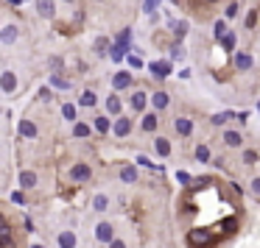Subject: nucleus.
Listing matches in <instances>:
<instances>
[{"mask_svg":"<svg viewBox=\"0 0 260 248\" xmlns=\"http://www.w3.org/2000/svg\"><path fill=\"white\" fill-rule=\"evenodd\" d=\"M188 240H191V246H210V243H213V234H210L207 229H193L191 234H188Z\"/></svg>","mask_w":260,"mask_h":248,"instance_id":"f257e3e1","label":"nucleus"},{"mask_svg":"<svg viewBox=\"0 0 260 248\" xmlns=\"http://www.w3.org/2000/svg\"><path fill=\"white\" fill-rule=\"evenodd\" d=\"M95 237H98L101 243H115V229H112V223H98V226H95Z\"/></svg>","mask_w":260,"mask_h":248,"instance_id":"f03ea898","label":"nucleus"},{"mask_svg":"<svg viewBox=\"0 0 260 248\" xmlns=\"http://www.w3.org/2000/svg\"><path fill=\"white\" fill-rule=\"evenodd\" d=\"M90 165H76V168L70 170V179L73 181H90Z\"/></svg>","mask_w":260,"mask_h":248,"instance_id":"7ed1b4c3","label":"nucleus"},{"mask_svg":"<svg viewBox=\"0 0 260 248\" xmlns=\"http://www.w3.org/2000/svg\"><path fill=\"white\" fill-rule=\"evenodd\" d=\"M112 87L115 90H129V87H132V76H129V73H115Z\"/></svg>","mask_w":260,"mask_h":248,"instance_id":"20e7f679","label":"nucleus"},{"mask_svg":"<svg viewBox=\"0 0 260 248\" xmlns=\"http://www.w3.org/2000/svg\"><path fill=\"white\" fill-rule=\"evenodd\" d=\"M151 73H154L157 78H168L171 76V62H154V64H151Z\"/></svg>","mask_w":260,"mask_h":248,"instance_id":"39448f33","label":"nucleus"},{"mask_svg":"<svg viewBox=\"0 0 260 248\" xmlns=\"http://www.w3.org/2000/svg\"><path fill=\"white\" fill-rule=\"evenodd\" d=\"M129 131H132V120H129V117H118V120H115V134L126 137Z\"/></svg>","mask_w":260,"mask_h":248,"instance_id":"423d86ee","label":"nucleus"},{"mask_svg":"<svg viewBox=\"0 0 260 248\" xmlns=\"http://www.w3.org/2000/svg\"><path fill=\"white\" fill-rule=\"evenodd\" d=\"M173 128H176V134L188 137V134L193 131V123L188 120V117H176V123H173Z\"/></svg>","mask_w":260,"mask_h":248,"instance_id":"0eeeda50","label":"nucleus"},{"mask_svg":"<svg viewBox=\"0 0 260 248\" xmlns=\"http://www.w3.org/2000/svg\"><path fill=\"white\" fill-rule=\"evenodd\" d=\"M14 87H17V76H14L12 70H6L3 73V92L9 95V92H14Z\"/></svg>","mask_w":260,"mask_h":248,"instance_id":"6e6552de","label":"nucleus"},{"mask_svg":"<svg viewBox=\"0 0 260 248\" xmlns=\"http://www.w3.org/2000/svg\"><path fill=\"white\" fill-rule=\"evenodd\" d=\"M36 12L51 20L53 17V0H36Z\"/></svg>","mask_w":260,"mask_h":248,"instance_id":"1a4fd4ad","label":"nucleus"},{"mask_svg":"<svg viewBox=\"0 0 260 248\" xmlns=\"http://www.w3.org/2000/svg\"><path fill=\"white\" fill-rule=\"evenodd\" d=\"M59 248H76V234L73 232H62L59 234Z\"/></svg>","mask_w":260,"mask_h":248,"instance_id":"9d476101","label":"nucleus"},{"mask_svg":"<svg viewBox=\"0 0 260 248\" xmlns=\"http://www.w3.org/2000/svg\"><path fill=\"white\" fill-rule=\"evenodd\" d=\"M14 39H17V28H14V25H6L3 34H0V42H3V45H12Z\"/></svg>","mask_w":260,"mask_h":248,"instance_id":"9b49d317","label":"nucleus"},{"mask_svg":"<svg viewBox=\"0 0 260 248\" xmlns=\"http://www.w3.org/2000/svg\"><path fill=\"white\" fill-rule=\"evenodd\" d=\"M129 103H132V109H135V112H143V109H146V92L137 90V92H135V98H132Z\"/></svg>","mask_w":260,"mask_h":248,"instance_id":"f8f14e48","label":"nucleus"},{"mask_svg":"<svg viewBox=\"0 0 260 248\" xmlns=\"http://www.w3.org/2000/svg\"><path fill=\"white\" fill-rule=\"evenodd\" d=\"M121 179H123L126 184H132V181H137V168H135V165H126V168L121 170Z\"/></svg>","mask_w":260,"mask_h":248,"instance_id":"ddd939ff","label":"nucleus"},{"mask_svg":"<svg viewBox=\"0 0 260 248\" xmlns=\"http://www.w3.org/2000/svg\"><path fill=\"white\" fill-rule=\"evenodd\" d=\"M20 134L28 137V140H34V137H36V125L31 123V120H23V123H20Z\"/></svg>","mask_w":260,"mask_h":248,"instance_id":"4468645a","label":"nucleus"},{"mask_svg":"<svg viewBox=\"0 0 260 248\" xmlns=\"http://www.w3.org/2000/svg\"><path fill=\"white\" fill-rule=\"evenodd\" d=\"M154 148H157L159 156H168V154H171V145H168V140H165V137H157V140H154Z\"/></svg>","mask_w":260,"mask_h":248,"instance_id":"2eb2a0df","label":"nucleus"},{"mask_svg":"<svg viewBox=\"0 0 260 248\" xmlns=\"http://www.w3.org/2000/svg\"><path fill=\"white\" fill-rule=\"evenodd\" d=\"M34 184H36V173L23 170V173H20V187H34Z\"/></svg>","mask_w":260,"mask_h":248,"instance_id":"dca6fc26","label":"nucleus"},{"mask_svg":"<svg viewBox=\"0 0 260 248\" xmlns=\"http://www.w3.org/2000/svg\"><path fill=\"white\" fill-rule=\"evenodd\" d=\"M151 103H154V109H165V106H168V92H157V95H154V98H151Z\"/></svg>","mask_w":260,"mask_h":248,"instance_id":"f3484780","label":"nucleus"},{"mask_svg":"<svg viewBox=\"0 0 260 248\" xmlns=\"http://www.w3.org/2000/svg\"><path fill=\"white\" fill-rule=\"evenodd\" d=\"M235 67L238 70H249V67H252V56H249V53H238V56H235Z\"/></svg>","mask_w":260,"mask_h":248,"instance_id":"a211bd4d","label":"nucleus"},{"mask_svg":"<svg viewBox=\"0 0 260 248\" xmlns=\"http://www.w3.org/2000/svg\"><path fill=\"white\" fill-rule=\"evenodd\" d=\"M106 206H109V198H106V195H95L92 209H95V212H106Z\"/></svg>","mask_w":260,"mask_h":248,"instance_id":"6ab92c4d","label":"nucleus"},{"mask_svg":"<svg viewBox=\"0 0 260 248\" xmlns=\"http://www.w3.org/2000/svg\"><path fill=\"white\" fill-rule=\"evenodd\" d=\"M126 50H129V47H123V45H118V42H115V45L109 47V56H112V62H121Z\"/></svg>","mask_w":260,"mask_h":248,"instance_id":"aec40b11","label":"nucleus"},{"mask_svg":"<svg viewBox=\"0 0 260 248\" xmlns=\"http://www.w3.org/2000/svg\"><path fill=\"white\" fill-rule=\"evenodd\" d=\"M79 106H95V92H92V90L81 92V98H79Z\"/></svg>","mask_w":260,"mask_h":248,"instance_id":"412c9836","label":"nucleus"},{"mask_svg":"<svg viewBox=\"0 0 260 248\" xmlns=\"http://www.w3.org/2000/svg\"><path fill=\"white\" fill-rule=\"evenodd\" d=\"M224 142H226L229 148H238V145H241V134H238V131H226V134H224Z\"/></svg>","mask_w":260,"mask_h":248,"instance_id":"4be33fe9","label":"nucleus"},{"mask_svg":"<svg viewBox=\"0 0 260 248\" xmlns=\"http://www.w3.org/2000/svg\"><path fill=\"white\" fill-rule=\"evenodd\" d=\"M157 114H146V117H143V131H154V128H157Z\"/></svg>","mask_w":260,"mask_h":248,"instance_id":"5701e85b","label":"nucleus"},{"mask_svg":"<svg viewBox=\"0 0 260 248\" xmlns=\"http://www.w3.org/2000/svg\"><path fill=\"white\" fill-rule=\"evenodd\" d=\"M51 84H53L56 90H70V81L62 78V76H51Z\"/></svg>","mask_w":260,"mask_h":248,"instance_id":"b1692460","label":"nucleus"},{"mask_svg":"<svg viewBox=\"0 0 260 248\" xmlns=\"http://www.w3.org/2000/svg\"><path fill=\"white\" fill-rule=\"evenodd\" d=\"M106 109H109L112 114H121V101H118L115 95H109V98H106Z\"/></svg>","mask_w":260,"mask_h":248,"instance_id":"393cba45","label":"nucleus"},{"mask_svg":"<svg viewBox=\"0 0 260 248\" xmlns=\"http://www.w3.org/2000/svg\"><path fill=\"white\" fill-rule=\"evenodd\" d=\"M196 159H199V162H210V148L199 145V148H196Z\"/></svg>","mask_w":260,"mask_h":248,"instance_id":"a878e982","label":"nucleus"},{"mask_svg":"<svg viewBox=\"0 0 260 248\" xmlns=\"http://www.w3.org/2000/svg\"><path fill=\"white\" fill-rule=\"evenodd\" d=\"M229 117H235L232 112H221V114H213V125H224Z\"/></svg>","mask_w":260,"mask_h":248,"instance_id":"bb28decb","label":"nucleus"},{"mask_svg":"<svg viewBox=\"0 0 260 248\" xmlns=\"http://www.w3.org/2000/svg\"><path fill=\"white\" fill-rule=\"evenodd\" d=\"M73 134H76V137H90V125H87V123H76Z\"/></svg>","mask_w":260,"mask_h":248,"instance_id":"cd10ccee","label":"nucleus"},{"mask_svg":"<svg viewBox=\"0 0 260 248\" xmlns=\"http://www.w3.org/2000/svg\"><path fill=\"white\" fill-rule=\"evenodd\" d=\"M95 128H98L101 134H106V131H109V120H106V117H95Z\"/></svg>","mask_w":260,"mask_h":248,"instance_id":"c85d7f7f","label":"nucleus"},{"mask_svg":"<svg viewBox=\"0 0 260 248\" xmlns=\"http://www.w3.org/2000/svg\"><path fill=\"white\" fill-rule=\"evenodd\" d=\"M173 34H176V39H182V36L188 34V23H185V20H182V23H176V25H173Z\"/></svg>","mask_w":260,"mask_h":248,"instance_id":"c756f323","label":"nucleus"},{"mask_svg":"<svg viewBox=\"0 0 260 248\" xmlns=\"http://www.w3.org/2000/svg\"><path fill=\"white\" fill-rule=\"evenodd\" d=\"M224 36H226V23L218 20V23H215V39H224Z\"/></svg>","mask_w":260,"mask_h":248,"instance_id":"7c9ffc66","label":"nucleus"},{"mask_svg":"<svg viewBox=\"0 0 260 248\" xmlns=\"http://www.w3.org/2000/svg\"><path fill=\"white\" fill-rule=\"evenodd\" d=\"M62 114H65L68 120H76V106H70V103H65V106H62Z\"/></svg>","mask_w":260,"mask_h":248,"instance_id":"2f4dec72","label":"nucleus"},{"mask_svg":"<svg viewBox=\"0 0 260 248\" xmlns=\"http://www.w3.org/2000/svg\"><path fill=\"white\" fill-rule=\"evenodd\" d=\"M221 45H224V50H232V47H235V36H232V34H226L224 39H221Z\"/></svg>","mask_w":260,"mask_h":248,"instance_id":"473e14b6","label":"nucleus"},{"mask_svg":"<svg viewBox=\"0 0 260 248\" xmlns=\"http://www.w3.org/2000/svg\"><path fill=\"white\" fill-rule=\"evenodd\" d=\"M106 45H109V42H106V36H98V39H95V50H98V53H104Z\"/></svg>","mask_w":260,"mask_h":248,"instance_id":"72a5a7b5","label":"nucleus"},{"mask_svg":"<svg viewBox=\"0 0 260 248\" xmlns=\"http://www.w3.org/2000/svg\"><path fill=\"white\" fill-rule=\"evenodd\" d=\"M137 165H143V168H151V170L159 168V165H151V159H148V156H137Z\"/></svg>","mask_w":260,"mask_h":248,"instance_id":"f704fd0d","label":"nucleus"},{"mask_svg":"<svg viewBox=\"0 0 260 248\" xmlns=\"http://www.w3.org/2000/svg\"><path fill=\"white\" fill-rule=\"evenodd\" d=\"M224 229L229 232V234H232V232L238 229V220H235V217H229V220H224Z\"/></svg>","mask_w":260,"mask_h":248,"instance_id":"c9c22d12","label":"nucleus"},{"mask_svg":"<svg viewBox=\"0 0 260 248\" xmlns=\"http://www.w3.org/2000/svg\"><path fill=\"white\" fill-rule=\"evenodd\" d=\"M118 45L129 47V31H121V36H118Z\"/></svg>","mask_w":260,"mask_h":248,"instance_id":"e433bc0d","label":"nucleus"},{"mask_svg":"<svg viewBox=\"0 0 260 248\" xmlns=\"http://www.w3.org/2000/svg\"><path fill=\"white\" fill-rule=\"evenodd\" d=\"M129 64H132L135 70H140V67H143V59H140V56H129Z\"/></svg>","mask_w":260,"mask_h":248,"instance_id":"4c0bfd02","label":"nucleus"},{"mask_svg":"<svg viewBox=\"0 0 260 248\" xmlns=\"http://www.w3.org/2000/svg\"><path fill=\"white\" fill-rule=\"evenodd\" d=\"M171 56H173V59H182V56H185V50L176 45V47H171Z\"/></svg>","mask_w":260,"mask_h":248,"instance_id":"58836bf2","label":"nucleus"},{"mask_svg":"<svg viewBox=\"0 0 260 248\" xmlns=\"http://www.w3.org/2000/svg\"><path fill=\"white\" fill-rule=\"evenodd\" d=\"M176 179H179L182 184H191V176H188V173H185V170H179V173H176Z\"/></svg>","mask_w":260,"mask_h":248,"instance_id":"ea45409f","label":"nucleus"},{"mask_svg":"<svg viewBox=\"0 0 260 248\" xmlns=\"http://www.w3.org/2000/svg\"><path fill=\"white\" fill-rule=\"evenodd\" d=\"M243 162H258V154H255V151H246V154H243Z\"/></svg>","mask_w":260,"mask_h":248,"instance_id":"a19ab883","label":"nucleus"},{"mask_svg":"<svg viewBox=\"0 0 260 248\" xmlns=\"http://www.w3.org/2000/svg\"><path fill=\"white\" fill-rule=\"evenodd\" d=\"M12 201L14 203H25V195L23 192H12Z\"/></svg>","mask_w":260,"mask_h":248,"instance_id":"79ce46f5","label":"nucleus"},{"mask_svg":"<svg viewBox=\"0 0 260 248\" xmlns=\"http://www.w3.org/2000/svg\"><path fill=\"white\" fill-rule=\"evenodd\" d=\"M238 14V3H232V6H226V17H235Z\"/></svg>","mask_w":260,"mask_h":248,"instance_id":"37998d69","label":"nucleus"},{"mask_svg":"<svg viewBox=\"0 0 260 248\" xmlns=\"http://www.w3.org/2000/svg\"><path fill=\"white\" fill-rule=\"evenodd\" d=\"M252 192H255V195H260V179L252 181Z\"/></svg>","mask_w":260,"mask_h":248,"instance_id":"c03bdc74","label":"nucleus"},{"mask_svg":"<svg viewBox=\"0 0 260 248\" xmlns=\"http://www.w3.org/2000/svg\"><path fill=\"white\" fill-rule=\"evenodd\" d=\"M235 117H238V123H246V120H249V112H241V114H235Z\"/></svg>","mask_w":260,"mask_h":248,"instance_id":"a18cd8bd","label":"nucleus"},{"mask_svg":"<svg viewBox=\"0 0 260 248\" xmlns=\"http://www.w3.org/2000/svg\"><path fill=\"white\" fill-rule=\"evenodd\" d=\"M109 248H126L123 240H115V243H109Z\"/></svg>","mask_w":260,"mask_h":248,"instance_id":"49530a36","label":"nucleus"},{"mask_svg":"<svg viewBox=\"0 0 260 248\" xmlns=\"http://www.w3.org/2000/svg\"><path fill=\"white\" fill-rule=\"evenodd\" d=\"M9 3H12V6H17V3H23V0H9Z\"/></svg>","mask_w":260,"mask_h":248,"instance_id":"de8ad7c7","label":"nucleus"},{"mask_svg":"<svg viewBox=\"0 0 260 248\" xmlns=\"http://www.w3.org/2000/svg\"><path fill=\"white\" fill-rule=\"evenodd\" d=\"M34 248H42V246H34Z\"/></svg>","mask_w":260,"mask_h":248,"instance_id":"09e8293b","label":"nucleus"},{"mask_svg":"<svg viewBox=\"0 0 260 248\" xmlns=\"http://www.w3.org/2000/svg\"><path fill=\"white\" fill-rule=\"evenodd\" d=\"M68 3H70V0H68Z\"/></svg>","mask_w":260,"mask_h":248,"instance_id":"8fccbe9b","label":"nucleus"}]
</instances>
